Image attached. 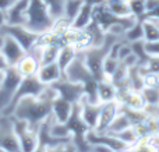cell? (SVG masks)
Returning <instances> with one entry per match:
<instances>
[{
    "mask_svg": "<svg viewBox=\"0 0 159 152\" xmlns=\"http://www.w3.org/2000/svg\"><path fill=\"white\" fill-rule=\"evenodd\" d=\"M144 18H159V6L158 7H155V8H152V10L147 11V14H145Z\"/></svg>",
    "mask_w": 159,
    "mask_h": 152,
    "instance_id": "46",
    "label": "cell"
},
{
    "mask_svg": "<svg viewBox=\"0 0 159 152\" xmlns=\"http://www.w3.org/2000/svg\"><path fill=\"white\" fill-rule=\"evenodd\" d=\"M3 75H4V71H0V84H2V81H3Z\"/></svg>",
    "mask_w": 159,
    "mask_h": 152,
    "instance_id": "53",
    "label": "cell"
},
{
    "mask_svg": "<svg viewBox=\"0 0 159 152\" xmlns=\"http://www.w3.org/2000/svg\"><path fill=\"white\" fill-rule=\"evenodd\" d=\"M77 53H78L77 47L73 46V45L66 43L60 47V50H59V56H57V64L60 66V69H61L63 73H64V70L69 67V64L74 60V57L77 56Z\"/></svg>",
    "mask_w": 159,
    "mask_h": 152,
    "instance_id": "23",
    "label": "cell"
},
{
    "mask_svg": "<svg viewBox=\"0 0 159 152\" xmlns=\"http://www.w3.org/2000/svg\"><path fill=\"white\" fill-rule=\"evenodd\" d=\"M92 151H96V152H112L109 147L103 144H93L92 145Z\"/></svg>",
    "mask_w": 159,
    "mask_h": 152,
    "instance_id": "47",
    "label": "cell"
},
{
    "mask_svg": "<svg viewBox=\"0 0 159 152\" xmlns=\"http://www.w3.org/2000/svg\"><path fill=\"white\" fill-rule=\"evenodd\" d=\"M129 83L131 89L134 91H141V89L145 87V83H144V75L140 70V66H134V67H130L129 69Z\"/></svg>",
    "mask_w": 159,
    "mask_h": 152,
    "instance_id": "26",
    "label": "cell"
},
{
    "mask_svg": "<svg viewBox=\"0 0 159 152\" xmlns=\"http://www.w3.org/2000/svg\"><path fill=\"white\" fill-rule=\"evenodd\" d=\"M6 22H7V16H6V11L0 10V28H2Z\"/></svg>",
    "mask_w": 159,
    "mask_h": 152,
    "instance_id": "50",
    "label": "cell"
},
{
    "mask_svg": "<svg viewBox=\"0 0 159 152\" xmlns=\"http://www.w3.org/2000/svg\"><path fill=\"white\" fill-rule=\"evenodd\" d=\"M130 45H131L133 52L135 53V56H137V59H138V66H144V64L147 63V60L149 59V55L145 47V41L141 39V41L130 42Z\"/></svg>",
    "mask_w": 159,
    "mask_h": 152,
    "instance_id": "32",
    "label": "cell"
},
{
    "mask_svg": "<svg viewBox=\"0 0 159 152\" xmlns=\"http://www.w3.org/2000/svg\"><path fill=\"white\" fill-rule=\"evenodd\" d=\"M63 75L67 80L73 81V83H78L84 87L85 98L92 103H98V83L99 80L92 74L89 69H88L87 63L84 60V55L82 50H78L77 56L74 57V60L69 64L66 70H64Z\"/></svg>",
    "mask_w": 159,
    "mask_h": 152,
    "instance_id": "2",
    "label": "cell"
},
{
    "mask_svg": "<svg viewBox=\"0 0 159 152\" xmlns=\"http://www.w3.org/2000/svg\"><path fill=\"white\" fill-rule=\"evenodd\" d=\"M45 88H46V85H45V84L42 83L38 77H36V74L35 75H27V77H22L21 83H20L18 88H17L16 94H14L13 99H11V103L8 105V108L6 109L2 114H8V116H11V113H13L17 102H18L21 98L30 96V95L38 96V95H41L42 92H43Z\"/></svg>",
    "mask_w": 159,
    "mask_h": 152,
    "instance_id": "6",
    "label": "cell"
},
{
    "mask_svg": "<svg viewBox=\"0 0 159 152\" xmlns=\"http://www.w3.org/2000/svg\"><path fill=\"white\" fill-rule=\"evenodd\" d=\"M16 3H17V0H0V10L8 11Z\"/></svg>",
    "mask_w": 159,
    "mask_h": 152,
    "instance_id": "45",
    "label": "cell"
},
{
    "mask_svg": "<svg viewBox=\"0 0 159 152\" xmlns=\"http://www.w3.org/2000/svg\"><path fill=\"white\" fill-rule=\"evenodd\" d=\"M145 47L148 55L151 56H159V39L152 42H145Z\"/></svg>",
    "mask_w": 159,
    "mask_h": 152,
    "instance_id": "43",
    "label": "cell"
},
{
    "mask_svg": "<svg viewBox=\"0 0 159 152\" xmlns=\"http://www.w3.org/2000/svg\"><path fill=\"white\" fill-rule=\"evenodd\" d=\"M124 64H126L127 67H134V66H138V59H137V56H135V53L134 52H131L129 56H127L124 60H121Z\"/></svg>",
    "mask_w": 159,
    "mask_h": 152,
    "instance_id": "44",
    "label": "cell"
},
{
    "mask_svg": "<svg viewBox=\"0 0 159 152\" xmlns=\"http://www.w3.org/2000/svg\"><path fill=\"white\" fill-rule=\"evenodd\" d=\"M14 120V130L17 138L21 145V152H34L38 148V130H34L25 120L16 119Z\"/></svg>",
    "mask_w": 159,
    "mask_h": 152,
    "instance_id": "9",
    "label": "cell"
},
{
    "mask_svg": "<svg viewBox=\"0 0 159 152\" xmlns=\"http://www.w3.org/2000/svg\"><path fill=\"white\" fill-rule=\"evenodd\" d=\"M3 43H4V34H2V32H0V52H2Z\"/></svg>",
    "mask_w": 159,
    "mask_h": 152,
    "instance_id": "51",
    "label": "cell"
},
{
    "mask_svg": "<svg viewBox=\"0 0 159 152\" xmlns=\"http://www.w3.org/2000/svg\"><path fill=\"white\" fill-rule=\"evenodd\" d=\"M21 80L22 75L20 74L16 66H8L4 70L3 81L0 84V113H3L11 103V99H13Z\"/></svg>",
    "mask_w": 159,
    "mask_h": 152,
    "instance_id": "5",
    "label": "cell"
},
{
    "mask_svg": "<svg viewBox=\"0 0 159 152\" xmlns=\"http://www.w3.org/2000/svg\"><path fill=\"white\" fill-rule=\"evenodd\" d=\"M85 32H87L88 38H89L91 46H101L105 42V38H106V32H105L93 20H92V22L85 28Z\"/></svg>",
    "mask_w": 159,
    "mask_h": 152,
    "instance_id": "24",
    "label": "cell"
},
{
    "mask_svg": "<svg viewBox=\"0 0 159 152\" xmlns=\"http://www.w3.org/2000/svg\"><path fill=\"white\" fill-rule=\"evenodd\" d=\"M71 110H73V103L69 102L67 99L61 96H56L53 99V103H52V116L55 117V120L57 122H61L64 123L69 116L71 114Z\"/></svg>",
    "mask_w": 159,
    "mask_h": 152,
    "instance_id": "18",
    "label": "cell"
},
{
    "mask_svg": "<svg viewBox=\"0 0 159 152\" xmlns=\"http://www.w3.org/2000/svg\"><path fill=\"white\" fill-rule=\"evenodd\" d=\"M120 112V103L117 101H110V102H102V109L101 114H99L98 126H96L95 131L103 133L107 130V127L110 126V123L113 122L116 116Z\"/></svg>",
    "mask_w": 159,
    "mask_h": 152,
    "instance_id": "14",
    "label": "cell"
},
{
    "mask_svg": "<svg viewBox=\"0 0 159 152\" xmlns=\"http://www.w3.org/2000/svg\"><path fill=\"white\" fill-rule=\"evenodd\" d=\"M143 25H144V41L145 42L158 41L159 39V29H158L157 25H155L149 18H144Z\"/></svg>",
    "mask_w": 159,
    "mask_h": 152,
    "instance_id": "35",
    "label": "cell"
},
{
    "mask_svg": "<svg viewBox=\"0 0 159 152\" xmlns=\"http://www.w3.org/2000/svg\"><path fill=\"white\" fill-rule=\"evenodd\" d=\"M52 114L39 124L38 127V148L36 151H64L67 142L71 138H59L50 133V123H52Z\"/></svg>",
    "mask_w": 159,
    "mask_h": 152,
    "instance_id": "7",
    "label": "cell"
},
{
    "mask_svg": "<svg viewBox=\"0 0 159 152\" xmlns=\"http://www.w3.org/2000/svg\"><path fill=\"white\" fill-rule=\"evenodd\" d=\"M117 102L123 106L131 109H145L147 103L141 91H134L131 88L119 89L117 91Z\"/></svg>",
    "mask_w": 159,
    "mask_h": 152,
    "instance_id": "16",
    "label": "cell"
},
{
    "mask_svg": "<svg viewBox=\"0 0 159 152\" xmlns=\"http://www.w3.org/2000/svg\"><path fill=\"white\" fill-rule=\"evenodd\" d=\"M98 98L99 102H110L117 101V88L107 78H103L98 83Z\"/></svg>",
    "mask_w": 159,
    "mask_h": 152,
    "instance_id": "20",
    "label": "cell"
},
{
    "mask_svg": "<svg viewBox=\"0 0 159 152\" xmlns=\"http://www.w3.org/2000/svg\"><path fill=\"white\" fill-rule=\"evenodd\" d=\"M127 75H129V67H127L123 61H120L117 69H116V71L113 73V75L110 77V81H112L113 84H116V83H119V81L126 80Z\"/></svg>",
    "mask_w": 159,
    "mask_h": 152,
    "instance_id": "40",
    "label": "cell"
},
{
    "mask_svg": "<svg viewBox=\"0 0 159 152\" xmlns=\"http://www.w3.org/2000/svg\"><path fill=\"white\" fill-rule=\"evenodd\" d=\"M42 55H41V64H49L53 61H57L59 50L63 45H42Z\"/></svg>",
    "mask_w": 159,
    "mask_h": 152,
    "instance_id": "25",
    "label": "cell"
},
{
    "mask_svg": "<svg viewBox=\"0 0 159 152\" xmlns=\"http://www.w3.org/2000/svg\"><path fill=\"white\" fill-rule=\"evenodd\" d=\"M87 140L91 145L93 144H103L106 147L110 148L112 152H123V151H130V147L127 144H124L123 141L115 137L113 134H109L106 131L99 133L95 130H89L87 134Z\"/></svg>",
    "mask_w": 159,
    "mask_h": 152,
    "instance_id": "12",
    "label": "cell"
},
{
    "mask_svg": "<svg viewBox=\"0 0 159 152\" xmlns=\"http://www.w3.org/2000/svg\"><path fill=\"white\" fill-rule=\"evenodd\" d=\"M133 52V49H131V45L129 43V42H126V41H123L120 43V46H119V52H117V59L119 60H124V59L127 57V56L130 55V53Z\"/></svg>",
    "mask_w": 159,
    "mask_h": 152,
    "instance_id": "42",
    "label": "cell"
},
{
    "mask_svg": "<svg viewBox=\"0 0 159 152\" xmlns=\"http://www.w3.org/2000/svg\"><path fill=\"white\" fill-rule=\"evenodd\" d=\"M106 2V0H105ZM107 2H129V0H107Z\"/></svg>",
    "mask_w": 159,
    "mask_h": 152,
    "instance_id": "54",
    "label": "cell"
},
{
    "mask_svg": "<svg viewBox=\"0 0 159 152\" xmlns=\"http://www.w3.org/2000/svg\"><path fill=\"white\" fill-rule=\"evenodd\" d=\"M141 39H144V25L143 20H137L135 24L124 32V41L130 43V42L141 41Z\"/></svg>",
    "mask_w": 159,
    "mask_h": 152,
    "instance_id": "28",
    "label": "cell"
},
{
    "mask_svg": "<svg viewBox=\"0 0 159 152\" xmlns=\"http://www.w3.org/2000/svg\"><path fill=\"white\" fill-rule=\"evenodd\" d=\"M144 122H145V126L151 136L152 134H159V114H155V113L148 114Z\"/></svg>",
    "mask_w": 159,
    "mask_h": 152,
    "instance_id": "41",
    "label": "cell"
},
{
    "mask_svg": "<svg viewBox=\"0 0 159 152\" xmlns=\"http://www.w3.org/2000/svg\"><path fill=\"white\" fill-rule=\"evenodd\" d=\"M57 96V92L50 85H46L41 95L38 96H24L17 102L11 116L16 119L25 120L34 130H38L39 124L52 114L53 99Z\"/></svg>",
    "mask_w": 159,
    "mask_h": 152,
    "instance_id": "1",
    "label": "cell"
},
{
    "mask_svg": "<svg viewBox=\"0 0 159 152\" xmlns=\"http://www.w3.org/2000/svg\"><path fill=\"white\" fill-rule=\"evenodd\" d=\"M149 20H151V21L154 22L155 25H157V27H158V29H159V18H149Z\"/></svg>",
    "mask_w": 159,
    "mask_h": 152,
    "instance_id": "52",
    "label": "cell"
},
{
    "mask_svg": "<svg viewBox=\"0 0 159 152\" xmlns=\"http://www.w3.org/2000/svg\"><path fill=\"white\" fill-rule=\"evenodd\" d=\"M120 110L129 117L131 126L144 122V120L147 119V116H148V113H147L145 109H131V108H127V106L120 105Z\"/></svg>",
    "mask_w": 159,
    "mask_h": 152,
    "instance_id": "27",
    "label": "cell"
},
{
    "mask_svg": "<svg viewBox=\"0 0 159 152\" xmlns=\"http://www.w3.org/2000/svg\"><path fill=\"white\" fill-rule=\"evenodd\" d=\"M31 0H17V3L6 11L7 24H24V14Z\"/></svg>",
    "mask_w": 159,
    "mask_h": 152,
    "instance_id": "21",
    "label": "cell"
},
{
    "mask_svg": "<svg viewBox=\"0 0 159 152\" xmlns=\"http://www.w3.org/2000/svg\"><path fill=\"white\" fill-rule=\"evenodd\" d=\"M0 32L4 34V35L13 36V38L24 47L25 52H28V50L36 43V41H38V38H39V34H35V32H32V31H30L22 24H7V22H6V24L0 28Z\"/></svg>",
    "mask_w": 159,
    "mask_h": 152,
    "instance_id": "10",
    "label": "cell"
},
{
    "mask_svg": "<svg viewBox=\"0 0 159 152\" xmlns=\"http://www.w3.org/2000/svg\"><path fill=\"white\" fill-rule=\"evenodd\" d=\"M145 4H147V11H149V10H152V8L158 7L159 0H145Z\"/></svg>",
    "mask_w": 159,
    "mask_h": 152,
    "instance_id": "48",
    "label": "cell"
},
{
    "mask_svg": "<svg viewBox=\"0 0 159 152\" xmlns=\"http://www.w3.org/2000/svg\"><path fill=\"white\" fill-rule=\"evenodd\" d=\"M46 4V7L49 8L50 14L55 20L63 17L64 14V2L66 0H42Z\"/></svg>",
    "mask_w": 159,
    "mask_h": 152,
    "instance_id": "36",
    "label": "cell"
},
{
    "mask_svg": "<svg viewBox=\"0 0 159 152\" xmlns=\"http://www.w3.org/2000/svg\"><path fill=\"white\" fill-rule=\"evenodd\" d=\"M50 87L57 92L59 96L64 98L71 103H77L85 96L84 87L78 83H73V81L67 80L64 75L59 78L57 81H55L53 84H50Z\"/></svg>",
    "mask_w": 159,
    "mask_h": 152,
    "instance_id": "11",
    "label": "cell"
},
{
    "mask_svg": "<svg viewBox=\"0 0 159 152\" xmlns=\"http://www.w3.org/2000/svg\"><path fill=\"white\" fill-rule=\"evenodd\" d=\"M158 114H159V106H158Z\"/></svg>",
    "mask_w": 159,
    "mask_h": 152,
    "instance_id": "55",
    "label": "cell"
},
{
    "mask_svg": "<svg viewBox=\"0 0 159 152\" xmlns=\"http://www.w3.org/2000/svg\"><path fill=\"white\" fill-rule=\"evenodd\" d=\"M106 7L117 17H127L131 16V11L129 7V2H105Z\"/></svg>",
    "mask_w": 159,
    "mask_h": 152,
    "instance_id": "33",
    "label": "cell"
},
{
    "mask_svg": "<svg viewBox=\"0 0 159 152\" xmlns=\"http://www.w3.org/2000/svg\"><path fill=\"white\" fill-rule=\"evenodd\" d=\"M36 77L45 84V85H50L55 81H57L59 78L63 77V71H61L60 66L57 64V61H53L49 64H41L36 73Z\"/></svg>",
    "mask_w": 159,
    "mask_h": 152,
    "instance_id": "17",
    "label": "cell"
},
{
    "mask_svg": "<svg viewBox=\"0 0 159 152\" xmlns=\"http://www.w3.org/2000/svg\"><path fill=\"white\" fill-rule=\"evenodd\" d=\"M39 66H41L39 60H36V59L34 57V56H31L30 53H27V55H25L24 57L16 64L17 70L20 71V74H21L22 77H27V75H35L36 73H38Z\"/></svg>",
    "mask_w": 159,
    "mask_h": 152,
    "instance_id": "22",
    "label": "cell"
},
{
    "mask_svg": "<svg viewBox=\"0 0 159 152\" xmlns=\"http://www.w3.org/2000/svg\"><path fill=\"white\" fill-rule=\"evenodd\" d=\"M80 106H81V116L84 119V122L87 123L91 130H95L96 126H98L99 114H101L102 102L92 103L84 96L80 101Z\"/></svg>",
    "mask_w": 159,
    "mask_h": 152,
    "instance_id": "15",
    "label": "cell"
},
{
    "mask_svg": "<svg viewBox=\"0 0 159 152\" xmlns=\"http://www.w3.org/2000/svg\"><path fill=\"white\" fill-rule=\"evenodd\" d=\"M55 18L42 0H31L24 14V27L35 34H45L52 31Z\"/></svg>",
    "mask_w": 159,
    "mask_h": 152,
    "instance_id": "3",
    "label": "cell"
},
{
    "mask_svg": "<svg viewBox=\"0 0 159 152\" xmlns=\"http://www.w3.org/2000/svg\"><path fill=\"white\" fill-rule=\"evenodd\" d=\"M85 2H87V0H66V2H64L63 17L71 22L73 20H74V17L78 14V11L81 10V7L84 6Z\"/></svg>",
    "mask_w": 159,
    "mask_h": 152,
    "instance_id": "30",
    "label": "cell"
},
{
    "mask_svg": "<svg viewBox=\"0 0 159 152\" xmlns=\"http://www.w3.org/2000/svg\"><path fill=\"white\" fill-rule=\"evenodd\" d=\"M66 126L69 128V133L71 136V140L74 142L77 151H92V145L88 142L87 140V134L91 130L88 127V124L84 122L81 116V106L80 102L73 103V110L71 114L69 116V119L66 120Z\"/></svg>",
    "mask_w": 159,
    "mask_h": 152,
    "instance_id": "4",
    "label": "cell"
},
{
    "mask_svg": "<svg viewBox=\"0 0 159 152\" xmlns=\"http://www.w3.org/2000/svg\"><path fill=\"white\" fill-rule=\"evenodd\" d=\"M127 127H131V123H130L129 117L123 113V112H119V114L113 119V122L110 123V126L107 127L106 133H110V134H115V133H119V131L124 130Z\"/></svg>",
    "mask_w": 159,
    "mask_h": 152,
    "instance_id": "29",
    "label": "cell"
},
{
    "mask_svg": "<svg viewBox=\"0 0 159 152\" xmlns=\"http://www.w3.org/2000/svg\"><path fill=\"white\" fill-rule=\"evenodd\" d=\"M92 11H93V4L85 2L84 6L81 7V10L78 11V14L71 21V27L77 28V29H85L93 20L92 18Z\"/></svg>",
    "mask_w": 159,
    "mask_h": 152,
    "instance_id": "19",
    "label": "cell"
},
{
    "mask_svg": "<svg viewBox=\"0 0 159 152\" xmlns=\"http://www.w3.org/2000/svg\"><path fill=\"white\" fill-rule=\"evenodd\" d=\"M0 151L21 152V145L14 130L13 116L0 113Z\"/></svg>",
    "mask_w": 159,
    "mask_h": 152,
    "instance_id": "8",
    "label": "cell"
},
{
    "mask_svg": "<svg viewBox=\"0 0 159 152\" xmlns=\"http://www.w3.org/2000/svg\"><path fill=\"white\" fill-rule=\"evenodd\" d=\"M140 70L143 74L147 73H152V74H159V56H151L147 60V63L144 66H140Z\"/></svg>",
    "mask_w": 159,
    "mask_h": 152,
    "instance_id": "39",
    "label": "cell"
},
{
    "mask_svg": "<svg viewBox=\"0 0 159 152\" xmlns=\"http://www.w3.org/2000/svg\"><path fill=\"white\" fill-rule=\"evenodd\" d=\"M119 63H120V60H119V59L112 57V56H109V55L105 57L103 63H102V69H103V75H105V78L110 80V77H112L113 73H115L116 69H117Z\"/></svg>",
    "mask_w": 159,
    "mask_h": 152,
    "instance_id": "38",
    "label": "cell"
},
{
    "mask_svg": "<svg viewBox=\"0 0 159 152\" xmlns=\"http://www.w3.org/2000/svg\"><path fill=\"white\" fill-rule=\"evenodd\" d=\"M2 53L8 66H16L27 55L24 47L10 35H4V43H3V47H2Z\"/></svg>",
    "mask_w": 159,
    "mask_h": 152,
    "instance_id": "13",
    "label": "cell"
},
{
    "mask_svg": "<svg viewBox=\"0 0 159 152\" xmlns=\"http://www.w3.org/2000/svg\"><path fill=\"white\" fill-rule=\"evenodd\" d=\"M113 136L117 137L120 141H123L124 144L129 145L130 150H131V147L135 144V142H137V140H138V136H137V133H135V130H134V127H133V126H131V127L124 128V130H121V131H119V133H115Z\"/></svg>",
    "mask_w": 159,
    "mask_h": 152,
    "instance_id": "34",
    "label": "cell"
},
{
    "mask_svg": "<svg viewBox=\"0 0 159 152\" xmlns=\"http://www.w3.org/2000/svg\"><path fill=\"white\" fill-rule=\"evenodd\" d=\"M144 99H145L147 106H159V85H152V87H144L141 89Z\"/></svg>",
    "mask_w": 159,
    "mask_h": 152,
    "instance_id": "31",
    "label": "cell"
},
{
    "mask_svg": "<svg viewBox=\"0 0 159 152\" xmlns=\"http://www.w3.org/2000/svg\"><path fill=\"white\" fill-rule=\"evenodd\" d=\"M7 67H8L7 61H6V59H4V56H3V53L0 52V71H4Z\"/></svg>",
    "mask_w": 159,
    "mask_h": 152,
    "instance_id": "49",
    "label": "cell"
},
{
    "mask_svg": "<svg viewBox=\"0 0 159 152\" xmlns=\"http://www.w3.org/2000/svg\"><path fill=\"white\" fill-rule=\"evenodd\" d=\"M129 7L131 11V16L137 20H143L147 14L145 0H129Z\"/></svg>",
    "mask_w": 159,
    "mask_h": 152,
    "instance_id": "37",
    "label": "cell"
}]
</instances>
